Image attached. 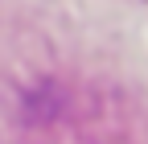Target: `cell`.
I'll list each match as a JSON object with an SVG mask.
<instances>
[]
</instances>
